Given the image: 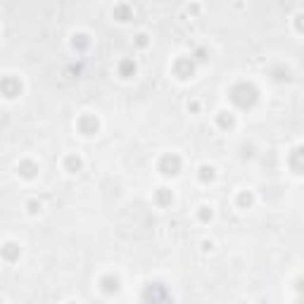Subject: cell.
Wrapping results in <instances>:
<instances>
[{"instance_id":"obj_16","label":"cell","mask_w":304,"mask_h":304,"mask_svg":"<svg viewBox=\"0 0 304 304\" xmlns=\"http://www.w3.org/2000/svg\"><path fill=\"white\" fill-rule=\"evenodd\" d=\"M297 304H304V300H300V302H297Z\"/></svg>"},{"instance_id":"obj_15","label":"cell","mask_w":304,"mask_h":304,"mask_svg":"<svg viewBox=\"0 0 304 304\" xmlns=\"http://www.w3.org/2000/svg\"><path fill=\"white\" fill-rule=\"evenodd\" d=\"M297 29H300V31H304V15H300V17H297Z\"/></svg>"},{"instance_id":"obj_6","label":"cell","mask_w":304,"mask_h":304,"mask_svg":"<svg viewBox=\"0 0 304 304\" xmlns=\"http://www.w3.org/2000/svg\"><path fill=\"white\" fill-rule=\"evenodd\" d=\"M193 69H195V67H193V62H190L188 57H183V60L176 62V74H179L181 79H188V76L193 74Z\"/></svg>"},{"instance_id":"obj_2","label":"cell","mask_w":304,"mask_h":304,"mask_svg":"<svg viewBox=\"0 0 304 304\" xmlns=\"http://www.w3.org/2000/svg\"><path fill=\"white\" fill-rule=\"evenodd\" d=\"M166 287L162 285V283H152V285L145 287L143 292V302L145 304H166Z\"/></svg>"},{"instance_id":"obj_7","label":"cell","mask_w":304,"mask_h":304,"mask_svg":"<svg viewBox=\"0 0 304 304\" xmlns=\"http://www.w3.org/2000/svg\"><path fill=\"white\" fill-rule=\"evenodd\" d=\"M79 128H81V133L93 136V133L98 131V122H95V117H83V119L79 122Z\"/></svg>"},{"instance_id":"obj_10","label":"cell","mask_w":304,"mask_h":304,"mask_svg":"<svg viewBox=\"0 0 304 304\" xmlns=\"http://www.w3.org/2000/svg\"><path fill=\"white\" fill-rule=\"evenodd\" d=\"M17 245H7V247H5V257H7V259H15V257H17Z\"/></svg>"},{"instance_id":"obj_5","label":"cell","mask_w":304,"mask_h":304,"mask_svg":"<svg viewBox=\"0 0 304 304\" xmlns=\"http://www.w3.org/2000/svg\"><path fill=\"white\" fill-rule=\"evenodd\" d=\"M290 166H292L297 174L304 171V147H297V150L290 155Z\"/></svg>"},{"instance_id":"obj_9","label":"cell","mask_w":304,"mask_h":304,"mask_svg":"<svg viewBox=\"0 0 304 304\" xmlns=\"http://www.w3.org/2000/svg\"><path fill=\"white\" fill-rule=\"evenodd\" d=\"M102 283H105V290H107V292H112V290H117V287H119L117 278H105Z\"/></svg>"},{"instance_id":"obj_12","label":"cell","mask_w":304,"mask_h":304,"mask_svg":"<svg viewBox=\"0 0 304 304\" xmlns=\"http://www.w3.org/2000/svg\"><path fill=\"white\" fill-rule=\"evenodd\" d=\"M133 69H136V67H133L131 62H122V74H124V76H128V74L133 72Z\"/></svg>"},{"instance_id":"obj_3","label":"cell","mask_w":304,"mask_h":304,"mask_svg":"<svg viewBox=\"0 0 304 304\" xmlns=\"http://www.w3.org/2000/svg\"><path fill=\"white\" fill-rule=\"evenodd\" d=\"M160 169L164 171V174H179L181 160L176 157V155H166V157L160 162Z\"/></svg>"},{"instance_id":"obj_11","label":"cell","mask_w":304,"mask_h":304,"mask_svg":"<svg viewBox=\"0 0 304 304\" xmlns=\"http://www.w3.org/2000/svg\"><path fill=\"white\" fill-rule=\"evenodd\" d=\"M21 174H24V176H34V164L24 162V164H21Z\"/></svg>"},{"instance_id":"obj_1","label":"cell","mask_w":304,"mask_h":304,"mask_svg":"<svg viewBox=\"0 0 304 304\" xmlns=\"http://www.w3.org/2000/svg\"><path fill=\"white\" fill-rule=\"evenodd\" d=\"M231 100L243 109L252 107V105L257 102V88L250 86V83H238V86L231 90Z\"/></svg>"},{"instance_id":"obj_13","label":"cell","mask_w":304,"mask_h":304,"mask_svg":"<svg viewBox=\"0 0 304 304\" xmlns=\"http://www.w3.org/2000/svg\"><path fill=\"white\" fill-rule=\"evenodd\" d=\"M212 176H214V174H212V169H207V166H204V169H202V181L212 179Z\"/></svg>"},{"instance_id":"obj_14","label":"cell","mask_w":304,"mask_h":304,"mask_svg":"<svg viewBox=\"0 0 304 304\" xmlns=\"http://www.w3.org/2000/svg\"><path fill=\"white\" fill-rule=\"evenodd\" d=\"M67 164H69V169H79V166H81V162L74 160V157H69V162H67Z\"/></svg>"},{"instance_id":"obj_4","label":"cell","mask_w":304,"mask_h":304,"mask_svg":"<svg viewBox=\"0 0 304 304\" xmlns=\"http://www.w3.org/2000/svg\"><path fill=\"white\" fill-rule=\"evenodd\" d=\"M19 90H21V83H19L17 79H2V93H5L7 98L19 95Z\"/></svg>"},{"instance_id":"obj_8","label":"cell","mask_w":304,"mask_h":304,"mask_svg":"<svg viewBox=\"0 0 304 304\" xmlns=\"http://www.w3.org/2000/svg\"><path fill=\"white\" fill-rule=\"evenodd\" d=\"M114 15H117V17L122 19V21H126V19H128V15H131V10H128L126 5H119V7L114 10Z\"/></svg>"}]
</instances>
